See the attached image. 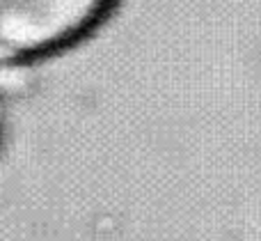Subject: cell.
Segmentation results:
<instances>
[{
  "label": "cell",
  "mask_w": 261,
  "mask_h": 241,
  "mask_svg": "<svg viewBox=\"0 0 261 241\" xmlns=\"http://www.w3.org/2000/svg\"><path fill=\"white\" fill-rule=\"evenodd\" d=\"M119 0H0V69L55 58L96 32Z\"/></svg>",
  "instance_id": "obj_1"
},
{
  "label": "cell",
  "mask_w": 261,
  "mask_h": 241,
  "mask_svg": "<svg viewBox=\"0 0 261 241\" xmlns=\"http://www.w3.org/2000/svg\"><path fill=\"white\" fill-rule=\"evenodd\" d=\"M0 133H3V129H0Z\"/></svg>",
  "instance_id": "obj_2"
}]
</instances>
